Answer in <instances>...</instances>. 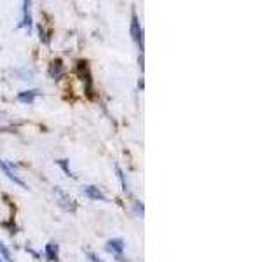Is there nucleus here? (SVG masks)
Wrapping results in <instances>:
<instances>
[{"label":"nucleus","instance_id":"20e7f679","mask_svg":"<svg viewBox=\"0 0 279 262\" xmlns=\"http://www.w3.org/2000/svg\"><path fill=\"white\" fill-rule=\"evenodd\" d=\"M131 37L136 42V46L140 49H143V32H141L140 21L136 18V14H133V20H131Z\"/></svg>","mask_w":279,"mask_h":262},{"label":"nucleus","instance_id":"9d476101","mask_svg":"<svg viewBox=\"0 0 279 262\" xmlns=\"http://www.w3.org/2000/svg\"><path fill=\"white\" fill-rule=\"evenodd\" d=\"M45 257H47V260H51V262L58 260V245H56L54 242L45 245Z\"/></svg>","mask_w":279,"mask_h":262},{"label":"nucleus","instance_id":"6e6552de","mask_svg":"<svg viewBox=\"0 0 279 262\" xmlns=\"http://www.w3.org/2000/svg\"><path fill=\"white\" fill-rule=\"evenodd\" d=\"M40 94V91L38 90H30V91H21L19 94H17V100L21 102V104H33V100L35 98Z\"/></svg>","mask_w":279,"mask_h":262},{"label":"nucleus","instance_id":"dca6fc26","mask_svg":"<svg viewBox=\"0 0 279 262\" xmlns=\"http://www.w3.org/2000/svg\"><path fill=\"white\" fill-rule=\"evenodd\" d=\"M86 254H87V257H89V260H91V262H103V260L100 259V257L96 256V254H94V252H91V250H87Z\"/></svg>","mask_w":279,"mask_h":262},{"label":"nucleus","instance_id":"f257e3e1","mask_svg":"<svg viewBox=\"0 0 279 262\" xmlns=\"http://www.w3.org/2000/svg\"><path fill=\"white\" fill-rule=\"evenodd\" d=\"M0 170H2L3 173L7 175V178L10 180V182H14L16 186H19V187H23V189H26V184H24V180L21 178L19 175H17L16 172H14L12 168H10V164H7L3 159H0Z\"/></svg>","mask_w":279,"mask_h":262},{"label":"nucleus","instance_id":"2eb2a0df","mask_svg":"<svg viewBox=\"0 0 279 262\" xmlns=\"http://www.w3.org/2000/svg\"><path fill=\"white\" fill-rule=\"evenodd\" d=\"M38 34H40V40L44 42V44H49V35H47V32L42 28V24L38 26Z\"/></svg>","mask_w":279,"mask_h":262},{"label":"nucleus","instance_id":"0eeeda50","mask_svg":"<svg viewBox=\"0 0 279 262\" xmlns=\"http://www.w3.org/2000/svg\"><path fill=\"white\" fill-rule=\"evenodd\" d=\"M63 74H65L63 62H61V60H54V62L51 63V68H49V76H51L54 80H59L63 77Z\"/></svg>","mask_w":279,"mask_h":262},{"label":"nucleus","instance_id":"f03ea898","mask_svg":"<svg viewBox=\"0 0 279 262\" xmlns=\"http://www.w3.org/2000/svg\"><path fill=\"white\" fill-rule=\"evenodd\" d=\"M54 194L59 198V206H61L63 210H66V212H75L77 204H75V201H73L72 198L68 196V194L63 192V190L59 189V187H54Z\"/></svg>","mask_w":279,"mask_h":262},{"label":"nucleus","instance_id":"1a4fd4ad","mask_svg":"<svg viewBox=\"0 0 279 262\" xmlns=\"http://www.w3.org/2000/svg\"><path fill=\"white\" fill-rule=\"evenodd\" d=\"M30 2H23V21L19 23V26L26 28L28 32L31 30V14H30Z\"/></svg>","mask_w":279,"mask_h":262},{"label":"nucleus","instance_id":"4468645a","mask_svg":"<svg viewBox=\"0 0 279 262\" xmlns=\"http://www.w3.org/2000/svg\"><path fill=\"white\" fill-rule=\"evenodd\" d=\"M0 256H2L7 262H12V257H10V252L5 248V245H3L2 242H0Z\"/></svg>","mask_w":279,"mask_h":262},{"label":"nucleus","instance_id":"ddd939ff","mask_svg":"<svg viewBox=\"0 0 279 262\" xmlns=\"http://www.w3.org/2000/svg\"><path fill=\"white\" fill-rule=\"evenodd\" d=\"M16 76H21L19 79H24V80H30L31 77H33V70H28V68H23V70H16Z\"/></svg>","mask_w":279,"mask_h":262},{"label":"nucleus","instance_id":"7ed1b4c3","mask_svg":"<svg viewBox=\"0 0 279 262\" xmlns=\"http://www.w3.org/2000/svg\"><path fill=\"white\" fill-rule=\"evenodd\" d=\"M77 72H79L80 79L86 82V93L93 94V80H91V74H89V66H87L86 62H79V68H77Z\"/></svg>","mask_w":279,"mask_h":262},{"label":"nucleus","instance_id":"f3484780","mask_svg":"<svg viewBox=\"0 0 279 262\" xmlns=\"http://www.w3.org/2000/svg\"><path fill=\"white\" fill-rule=\"evenodd\" d=\"M0 262H3V260H2V259H0Z\"/></svg>","mask_w":279,"mask_h":262},{"label":"nucleus","instance_id":"f8f14e48","mask_svg":"<svg viewBox=\"0 0 279 262\" xmlns=\"http://www.w3.org/2000/svg\"><path fill=\"white\" fill-rule=\"evenodd\" d=\"M56 162H58V164L61 166V168H63V172L66 173V176H72V178H75V175H73V173H72V170H70L68 161H66V159H59V161H56Z\"/></svg>","mask_w":279,"mask_h":262},{"label":"nucleus","instance_id":"39448f33","mask_svg":"<svg viewBox=\"0 0 279 262\" xmlns=\"http://www.w3.org/2000/svg\"><path fill=\"white\" fill-rule=\"evenodd\" d=\"M107 252L114 254V256L117 257V260H124V259H122V252H124V242H122L121 238L110 240V242L107 243Z\"/></svg>","mask_w":279,"mask_h":262},{"label":"nucleus","instance_id":"9b49d317","mask_svg":"<svg viewBox=\"0 0 279 262\" xmlns=\"http://www.w3.org/2000/svg\"><path fill=\"white\" fill-rule=\"evenodd\" d=\"M115 170H117V176H119V180H121V184H122V190H124V192H128L129 187H128V182H126L124 172H122L121 166H119V164H115Z\"/></svg>","mask_w":279,"mask_h":262},{"label":"nucleus","instance_id":"423d86ee","mask_svg":"<svg viewBox=\"0 0 279 262\" xmlns=\"http://www.w3.org/2000/svg\"><path fill=\"white\" fill-rule=\"evenodd\" d=\"M82 192L86 194L89 200H93V201H107V196H105V194L101 192L98 187H94V186H84Z\"/></svg>","mask_w":279,"mask_h":262}]
</instances>
